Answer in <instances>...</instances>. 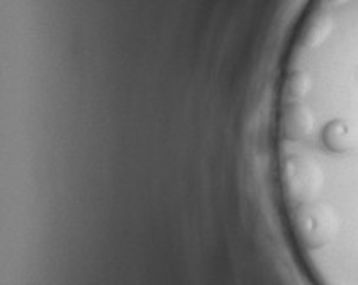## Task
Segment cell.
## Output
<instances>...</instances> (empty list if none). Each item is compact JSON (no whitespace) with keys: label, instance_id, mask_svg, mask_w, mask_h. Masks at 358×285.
<instances>
[{"label":"cell","instance_id":"obj_1","mask_svg":"<svg viewBox=\"0 0 358 285\" xmlns=\"http://www.w3.org/2000/svg\"><path fill=\"white\" fill-rule=\"evenodd\" d=\"M292 228L302 247L320 249L336 240L341 219L335 205L317 199L292 207Z\"/></svg>","mask_w":358,"mask_h":285},{"label":"cell","instance_id":"obj_2","mask_svg":"<svg viewBox=\"0 0 358 285\" xmlns=\"http://www.w3.org/2000/svg\"><path fill=\"white\" fill-rule=\"evenodd\" d=\"M280 182L285 200L296 207L320 199L324 189V173L313 156L290 152L280 161Z\"/></svg>","mask_w":358,"mask_h":285}]
</instances>
